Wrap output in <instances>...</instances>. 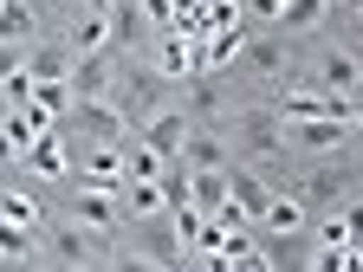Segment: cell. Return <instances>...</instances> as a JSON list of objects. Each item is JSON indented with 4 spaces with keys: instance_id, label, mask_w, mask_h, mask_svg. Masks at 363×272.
Returning <instances> with one entry per match:
<instances>
[{
    "instance_id": "cell-5",
    "label": "cell",
    "mask_w": 363,
    "mask_h": 272,
    "mask_svg": "<svg viewBox=\"0 0 363 272\" xmlns=\"http://www.w3.org/2000/svg\"><path fill=\"white\" fill-rule=\"evenodd\" d=\"M45 259L52 266H91V259H111L104 234L84 220H65V227H45Z\"/></svg>"
},
{
    "instance_id": "cell-29",
    "label": "cell",
    "mask_w": 363,
    "mask_h": 272,
    "mask_svg": "<svg viewBox=\"0 0 363 272\" xmlns=\"http://www.w3.org/2000/svg\"><path fill=\"white\" fill-rule=\"evenodd\" d=\"M279 7H286V0H240V20H247V26H272V20H279Z\"/></svg>"
},
{
    "instance_id": "cell-28",
    "label": "cell",
    "mask_w": 363,
    "mask_h": 272,
    "mask_svg": "<svg viewBox=\"0 0 363 272\" xmlns=\"http://www.w3.org/2000/svg\"><path fill=\"white\" fill-rule=\"evenodd\" d=\"M318 227V246H350V227L337 220V208H325V220H311Z\"/></svg>"
},
{
    "instance_id": "cell-13",
    "label": "cell",
    "mask_w": 363,
    "mask_h": 272,
    "mask_svg": "<svg viewBox=\"0 0 363 272\" xmlns=\"http://www.w3.org/2000/svg\"><path fill=\"white\" fill-rule=\"evenodd\" d=\"M227 195H234V208H240L247 220H259V214H266V201H272V181H266L259 169L227 162Z\"/></svg>"
},
{
    "instance_id": "cell-11",
    "label": "cell",
    "mask_w": 363,
    "mask_h": 272,
    "mask_svg": "<svg viewBox=\"0 0 363 272\" xmlns=\"http://www.w3.org/2000/svg\"><path fill=\"white\" fill-rule=\"evenodd\" d=\"M305 227H311V208H305L298 195H279V188H272V201H266V214L253 220V234H279V240H298V234H305Z\"/></svg>"
},
{
    "instance_id": "cell-23",
    "label": "cell",
    "mask_w": 363,
    "mask_h": 272,
    "mask_svg": "<svg viewBox=\"0 0 363 272\" xmlns=\"http://www.w3.org/2000/svg\"><path fill=\"white\" fill-rule=\"evenodd\" d=\"M162 162H169V156H162V149H150L136 130L123 136V175H130V181H156V175H162Z\"/></svg>"
},
{
    "instance_id": "cell-31",
    "label": "cell",
    "mask_w": 363,
    "mask_h": 272,
    "mask_svg": "<svg viewBox=\"0 0 363 272\" xmlns=\"http://www.w3.org/2000/svg\"><path fill=\"white\" fill-rule=\"evenodd\" d=\"M26 65V45H13V39H0V78H13Z\"/></svg>"
},
{
    "instance_id": "cell-12",
    "label": "cell",
    "mask_w": 363,
    "mask_h": 272,
    "mask_svg": "<svg viewBox=\"0 0 363 272\" xmlns=\"http://www.w3.org/2000/svg\"><path fill=\"white\" fill-rule=\"evenodd\" d=\"M344 181H350V175H344V156H331V162H318V169L298 181V201H305V208H337V201H344Z\"/></svg>"
},
{
    "instance_id": "cell-30",
    "label": "cell",
    "mask_w": 363,
    "mask_h": 272,
    "mask_svg": "<svg viewBox=\"0 0 363 272\" xmlns=\"http://www.w3.org/2000/svg\"><path fill=\"white\" fill-rule=\"evenodd\" d=\"M0 84H7V104H33V72L20 65L13 78H0Z\"/></svg>"
},
{
    "instance_id": "cell-37",
    "label": "cell",
    "mask_w": 363,
    "mask_h": 272,
    "mask_svg": "<svg viewBox=\"0 0 363 272\" xmlns=\"http://www.w3.org/2000/svg\"><path fill=\"white\" fill-rule=\"evenodd\" d=\"M0 266H7V259H0Z\"/></svg>"
},
{
    "instance_id": "cell-4",
    "label": "cell",
    "mask_w": 363,
    "mask_h": 272,
    "mask_svg": "<svg viewBox=\"0 0 363 272\" xmlns=\"http://www.w3.org/2000/svg\"><path fill=\"white\" fill-rule=\"evenodd\" d=\"M59 130H78L84 143H123L136 123H130L111 98H72V110L59 117Z\"/></svg>"
},
{
    "instance_id": "cell-14",
    "label": "cell",
    "mask_w": 363,
    "mask_h": 272,
    "mask_svg": "<svg viewBox=\"0 0 363 272\" xmlns=\"http://www.w3.org/2000/svg\"><path fill=\"white\" fill-rule=\"evenodd\" d=\"M20 169H26V175H52V181H65V175H72V156H65V143H59V130L33 136V143L20 149Z\"/></svg>"
},
{
    "instance_id": "cell-27",
    "label": "cell",
    "mask_w": 363,
    "mask_h": 272,
    "mask_svg": "<svg viewBox=\"0 0 363 272\" xmlns=\"http://www.w3.org/2000/svg\"><path fill=\"white\" fill-rule=\"evenodd\" d=\"M195 208L220 214L227 208V169H195Z\"/></svg>"
},
{
    "instance_id": "cell-25",
    "label": "cell",
    "mask_w": 363,
    "mask_h": 272,
    "mask_svg": "<svg viewBox=\"0 0 363 272\" xmlns=\"http://www.w3.org/2000/svg\"><path fill=\"white\" fill-rule=\"evenodd\" d=\"M0 214L20 220V227H33V234H45V208H39L26 188H0Z\"/></svg>"
},
{
    "instance_id": "cell-2",
    "label": "cell",
    "mask_w": 363,
    "mask_h": 272,
    "mask_svg": "<svg viewBox=\"0 0 363 272\" xmlns=\"http://www.w3.org/2000/svg\"><path fill=\"white\" fill-rule=\"evenodd\" d=\"M240 65H247L253 78H266V84H305L298 45H292V33H279V26H253L247 45H240Z\"/></svg>"
},
{
    "instance_id": "cell-26",
    "label": "cell",
    "mask_w": 363,
    "mask_h": 272,
    "mask_svg": "<svg viewBox=\"0 0 363 272\" xmlns=\"http://www.w3.org/2000/svg\"><path fill=\"white\" fill-rule=\"evenodd\" d=\"M0 259H39V234L0 214Z\"/></svg>"
},
{
    "instance_id": "cell-10",
    "label": "cell",
    "mask_w": 363,
    "mask_h": 272,
    "mask_svg": "<svg viewBox=\"0 0 363 272\" xmlns=\"http://www.w3.org/2000/svg\"><path fill=\"white\" fill-rule=\"evenodd\" d=\"M117 84V52H72V98H111Z\"/></svg>"
},
{
    "instance_id": "cell-6",
    "label": "cell",
    "mask_w": 363,
    "mask_h": 272,
    "mask_svg": "<svg viewBox=\"0 0 363 272\" xmlns=\"http://www.w3.org/2000/svg\"><path fill=\"white\" fill-rule=\"evenodd\" d=\"M286 143L305 149V156H344L350 149V123H337V117H298V123H286Z\"/></svg>"
},
{
    "instance_id": "cell-9",
    "label": "cell",
    "mask_w": 363,
    "mask_h": 272,
    "mask_svg": "<svg viewBox=\"0 0 363 272\" xmlns=\"http://www.w3.org/2000/svg\"><path fill=\"white\" fill-rule=\"evenodd\" d=\"M305 84L311 91H363V65L344 52V45H325V52L305 65Z\"/></svg>"
},
{
    "instance_id": "cell-18",
    "label": "cell",
    "mask_w": 363,
    "mask_h": 272,
    "mask_svg": "<svg viewBox=\"0 0 363 272\" xmlns=\"http://www.w3.org/2000/svg\"><path fill=\"white\" fill-rule=\"evenodd\" d=\"M26 72L33 78H72V45L65 39H33L26 45Z\"/></svg>"
},
{
    "instance_id": "cell-19",
    "label": "cell",
    "mask_w": 363,
    "mask_h": 272,
    "mask_svg": "<svg viewBox=\"0 0 363 272\" xmlns=\"http://www.w3.org/2000/svg\"><path fill=\"white\" fill-rule=\"evenodd\" d=\"M331 7H337V0H286V7H279V20H272V26H279V33H318V26H325L331 20Z\"/></svg>"
},
{
    "instance_id": "cell-35",
    "label": "cell",
    "mask_w": 363,
    "mask_h": 272,
    "mask_svg": "<svg viewBox=\"0 0 363 272\" xmlns=\"http://www.w3.org/2000/svg\"><path fill=\"white\" fill-rule=\"evenodd\" d=\"M7 110H13V104H7V84H0V123H7Z\"/></svg>"
},
{
    "instance_id": "cell-16",
    "label": "cell",
    "mask_w": 363,
    "mask_h": 272,
    "mask_svg": "<svg viewBox=\"0 0 363 272\" xmlns=\"http://www.w3.org/2000/svg\"><path fill=\"white\" fill-rule=\"evenodd\" d=\"M104 13H111V52L130 59L136 45H143V20H150V13H143V0H111Z\"/></svg>"
},
{
    "instance_id": "cell-3",
    "label": "cell",
    "mask_w": 363,
    "mask_h": 272,
    "mask_svg": "<svg viewBox=\"0 0 363 272\" xmlns=\"http://www.w3.org/2000/svg\"><path fill=\"white\" fill-rule=\"evenodd\" d=\"M169 98H175V84H169L156 65H136V52H130V59L117 52V84H111V104H117L130 123H136V117H150V110H156V104H169Z\"/></svg>"
},
{
    "instance_id": "cell-17",
    "label": "cell",
    "mask_w": 363,
    "mask_h": 272,
    "mask_svg": "<svg viewBox=\"0 0 363 272\" xmlns=\"http://www.w3.org/2000/svg\"><path fill=\"white\" fill-rule=\"evenodd\" d=\"M182 162H189V169H227L234 156H227V143H220L214 123H195L189 136H182Z\"/></svg>"
},
{
    "instance_id": "cell-7",
    "label": "cell",
    "mask_w": 363,
    "mask_h": 272,
    "mask_svg": "<svg viewBox=\"0 0 363 272\" xmlns=\"http://www.w3.org/2000/svg\"><path fill=\"white\" fill-rule=\"evenodd\" d=\"M189 130H195V117L182 110L175 98H169V104H156L150 117H136V136H143L150 149H162V156H182V136H189Z\"/></svg>"
},
{
    "instance_id": "cell-33",
    "label": "cell",
    "mask_w": 363,
    "mask_h": 272,
    "mask_svg": "<svg viewBox=\"0 0 363 272\" xmlns=\"http://www.w3.org/2000/svg\"><path fill=\"white\" fill-rule=\"evenodd\" d=\"M0 162H20V143H13L7 130H0Z\"/></svg>"
},
{
    "instance_id": "cell-21",
    "label": "cell",
    "mask_w": 363,
    "mask_h": 272,
    "mask_svg": "<svg viewBox=\"0 0 363 272\" xmlns=\"http://www.w3.org/2000/svg\"><path fill=\"white\" fill-rule=\"evenodd\" d=\"M156 72H162L169 84H182V78H189V33L162 26V39H156Z\"/></svg>"
},
{
    "instance_id": "cell-34",
    "label": "cell",
    "mask_w": 363,
    "mask_h": 272,
    "mask_svg": "<svg viewBox=\"0 0 363 272\" xmlns=\"http://www.w3.org/2000/svg\"><path fill=\"white\" fill-rule=\"evenodd\" d=\"M337 7H344V13H357V20H363V0H337Z\"/></svg>"
},
{
    "instance_id": "cell-15",
    "label": "cell",
    "mask_w": 363,
    "mask_h": 272,
    "mask_svg": "<svg viewBox=\"0 0 363 272\" xmlns=\"http://www.w3.org/2000/svg\"><path fill=\"white\" fill-rule=\"evenodd\" d=\"M117 214H123V195H111V188H78V195H72V220L98 227V234H111Z\"/></svg>"
},
{
    "instance_id": "cell-8",
    "label": "cell",
    "mask_w": 363,
    "mask_h": 272,
    "mask_svg": "<svg viewBox=\"0 0 363 272\" xmlns=\"http://www.w3.org/2000/svg\"><path fill=\"white\" fill-rule=\"evenodd\" d=\"M175 104L189 110L195 123H227V98H220V72H195L175 84Z\"/></svg>"
},
{
    "instance_id": "cell-24",
    "label": "cell",
    "mask_w": 363,
    "mask_h": 272,
    "mask_svg": "<svg viewBox=\"0 0 363 272\" xmlns=\"http://www.w3.org/2000/svg\"><path fill=\"white\" fill-rule=\"evenodd\" d=\"M169 201H162V181H123V214L130 220H150V214H162Z\"/></svg>"
},
{
    "instance_id": "cell-1",
    "label": "cell",
    "mask_w": 363,
    "mask_h": 272,
    "mask_svg": "<svg viewBox=\"0 0 363 272\" xmlns=\"http://www.w3.org/2000/svg\"><path fill=\"white\" fill-rule=\"evenodd\" d=\"M227 123H234V143L253 156V169H259V175H272V169L286 162V149H292V143H286V117L272 110V104H240Z\"/></svg>"
},
{
    "instance_id": "cell-20",
    "label": "cell",
    "mask_w": 363,
    "mask_h": 272,
    "mask_svg": "<svg viewBox=\"0 0 363 272\" xmlns=\"http://www.w3.org/2000/svg\"><path fill=\"white\" fill-rule=\"evenodd\" d=\"M65 45H72V52H104V45H111V13L104 7L78 13V26L65 33Z\"/></svg>"
},
{
    "instance_id": "cell-32",
    "label": "cell",
    "mask_w": 363,
    "mask_h": 272,
    "mask_svg": "<svg viewBox=\"0 0 363 272\" xmlns=\"http://www.w3.org/2000/svg\"><path fill=\"white\" fill-rule=\"evenodd\" d=\"M337 220L350 227V240H363V201H337Z\"/></svg>"
},
{
    "instance_id": "cell-22",
    "label": "cell",
    "mask_w": 363,
    "mask_h": 272,
    "mask_svg": "<svg viewBox=\"0 0 363 272\" xmlns=\"http://www.w3.org/2000/svg\"><path fill=\"white\" fill-rule=\"evenodd\" d=\"M0 39H13V45H33V39H39L33 0H0Z\"/></svg>"
},
{
    "instance_id": "cell-36",
    "label": "cell",
    "mask_w": 363,
    "mask_h": 272,
    "mask_svg": "<svg viewBox=\"0 0 363 272\" xmlns=\"http://www.w3.org/2000/svg\"><path fill=\"white\" fill-rule=\"evenodd\" d=\"M98 7H111V0H98Z\"/></svg>"
}]
</instances>
